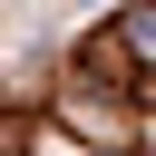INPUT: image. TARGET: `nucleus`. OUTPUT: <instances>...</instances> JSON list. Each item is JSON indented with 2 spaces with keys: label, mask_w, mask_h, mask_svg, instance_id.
Segmentation results:
<instances>
[{
  "label": "nucleus",
  "mask_w": 156,
  "mask_h": 156,
  "mask_svg": "<svg viewBox=\"0 0 156 156\" xmlns=\"http://www.w3.org/2000/svg\"><path fill=\"white\" fill-rule=\"evenodd\" d=\"M117 49H127V68H136V88L156 78V0H117Z\"/></svg>",
  "instance_id": "obj_1"
},
{
  "label": "nucleus",
  "mask_w": 156,
  "mask_h": 156,
  "mask_svg": "<svg viewBox=\"0 0 156 156\" xmlns=\"http://www.w3.org/2000/svg\"><path fill=\"white\" fill-rule=\"evenodd\" d=\"M136 156H156V117H146V107H136Z\"/></svg>",
  "instance_id": "obj_2"
}]
</instances>
